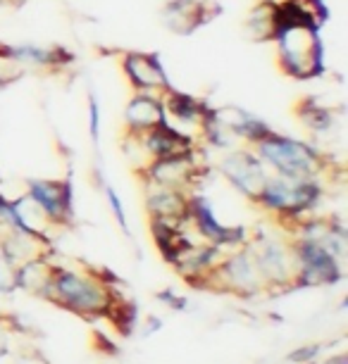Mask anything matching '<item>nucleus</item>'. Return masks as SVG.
I'll return each mask as SVG.
<instances>
[{
	"instance_id": "nucleus-1",
	"label": "nucleus",
	"mask_w": 348,
	"mask_h": 364,
	"mask_svg": "<svg viewBox=\"0 0 348 364\" xmlns=\"http://www.w3.org/2000/svg\"><path fill=\"white\" fill-rule=\"evenodd\" d=\"M253 153L260 157L265 167H272L277 174L293 178H315L320 171L327 169L325 157L317 153L315 146L303 141H293L286 136L270 132L253 146Z\"/></svg>"
},
{
	"instance_id": "nucleus-2",
	"label": "nucleus",
	"mask_w": 348,
	"mask_h": 364,
	"mask_svg": "<svg viewBox=\"0 0 348 364\" xmlns=\"http://www.w3.org/2000/svg\"><path fill=\"white\" fill-rule=\"evenodd\" d=\"M277 58L286 74L312 79L322 72V43L310 24H282L277 31Z\"/></svg>"
},
{
	"instance_id": "nucleus-3",
	"label": "nucleus",
	"mask_w": 348,
	"mask_h": 364,
	"mask_svg": "<svg viewBox=\"0 0 348 364\" xmlns=\"http://www.w3.org/2000/svg\"><path fill=\"white\" fill-rule=\"evenodd\" d=\"M51 293L58 295L60 302L77 312H103L110 305V295L98 281L70 272H60L53 277Z\"/></svg>"
},
{
	"instance_id": "nucleus-4",
	"label": "nucleus",
	"mask_w": 348,
	"mask_h": 364,
	"mask_svg": "<svg viewBox=\"0 0 348 364\" xmlns=\"http://www.w3.org/2000/svg\"><path fill=\"white\" fill-rule=\"evenodd\" d=\"M317 198V186L310 178H293V176H270L265 186L260 203L270 210L282 215H298L301 210L310 208Z\"/></svg>"
},
{
	"instance_id": "nucleus-5",
	"label": "nucleus",
	"mask_w": 348,
	"mask_h": 364,
	"mask_svg": "<svg viewBox=\"0 0 348 364\" xmlns=\"http://www.w3.org/2000/svg\"><path fill=\"white\" fill-rule=\"evenodd\" d=\"M220 171L243 196L253 198V200H260L263 191L268 186V178H270L260 157L246 148L229 150V153L224 155V160L220 162Z\"/></svg>"
},
{
	"instance_id": "nucleus-6",
	"label": "nucleus",
	"mask_w": 348,
	"mask_h": 364,
	"mask_svg": "<svg viewBox=\"0 0 348 364\" xmlns=\"http://www.w3.org/2000/svg\"><path fill=\"white\" fill-rule=\"evenodd\" d=\"M146 178L151 183L165 188H176L184 191L191 183H196V178L201 176V164L196 162V153H184V155H169V157H158L146 167Z\"/></svg>"
},
{
	"instance_id": "nucleus-7",
	"label": "nucleus",
	"mask_w": 348,
	"mask_h": 364,
	"mask_svg": "<svg viewBox=\"0 0 348 364\" xmlns=\"http://www.w3.org/2000/svg\"><path fill=\"white\" fill-rule=\"evenodd\" d=\"M122 70L136 93L162 95L169 91L167 74L162 70L160 60L151 53H127L122 60Z\"/></svg>"
},
{
	"instance_id": "nucleus-8",
	"label": "nucleus",
	"mask_w": 348,
	"mask_h": 364,
	"mask_svg": "<svg viewBox=\"0 0 348 364\" xmlns=\"http://www.w3.org/2000/svg\"><path fill=\"white\" fill-rule=\"evenodd\" d=\"M213 15H217V8L213 10V5L203 0H172L162 10V22L174 33H191Z\"/></svg>"
},
{
	"instance_id": "nucleus-9",
	"label": "nucleus",
	"mask_w": 348,
	"mask_h": 364,
	"mask_svg": "<svg viewBox=\"0 0 348 364\" xmlns=\"http://www.w3.org/2000/svg\"><path fill=\"white\" fill-rule=\"evenodd\" d=\"M165 122V107L162 95L153 93H134L125 109V129L134 134H148Z\"/></svg>"
},
{
	"instance_id": "nucleus-10",
	"label": "nucleus",
	"mask_w": 348,
	"mask_h": 364,
	"mask_svg": "<svg viewBox=\"0 0 348 364\" xmlns=\"http://www.w3.org/2000/svg\"><path fill=\"white\" fill-rule=\"evenodd\" d=\"M148 212H151L153 219H160V222H172V224H181L189 219L191 212V200L184 196V191L176 188H165L158 186V183L148 181Z\"/></svg>"
},
{
	"instance_id": "nucleus-11",
	"label": "nucleus",
	"mask_w": 348,
	"mask_h": 364,
	"mask_svg": "<svg viewBox=\"0 0 348 364\" xmlns=\"http://www.w3.org/2000/svg\"><path fill=\"white\" fill-rule=\"evenodd\" d=\"M29 198L46 212L51 222H60L70 212V188L63 181H31Z\"/></svg>"
},
{
	"instance_id": "nucleus-12",
	"label": "nucleus",
	"mask_w": 348,
	"mask_h": 364,
	"mask_svg": "<svg viewBox=\"0 0 348 364\" xmlns=\"http://www.w3.org/2000/svg\"><path fill=\"white\" fill-rule=\"evenodd\" d=\"M277 29H279V22H277V3L275 0H263L260 5H255L248 15V22H246V33L248 38L258 41H275L277 36Z\"/></svg>"
},
{
	"instance_id": "nucleus-13",
	"label": "nucleus",
	"mask_w": 348,
	"mask_h": 364,
	"mask_svg": "<svg viewBox=\"0 0 348 364\" xmlns=\"http://www.w3.org/2000/svg\"><path fill=\"white\" fill-rule=\"evenodd\" d=\"M17 284V274H15V264L10 262L8 257L0 250V291H10Z\"/></svg>"
},
{
	"instance_id": "nucleus-14",
	"label": "nucleus",
	"mask_w": 348,
	"mask_h": 364,
	"mask_svg": "<svg viewBox=\"0 0 348 364\" xmlns=\"http://www.w3.org/2000/svg\"><path fill=\"white\" fill-rule=\"evenodd\" d=\"M107 198H110V205H112V210H115V217H117V222L122 226H127V222H125V210H122L120 198L115 196V191H107Z\"/></svg>"
}]
</instances>
